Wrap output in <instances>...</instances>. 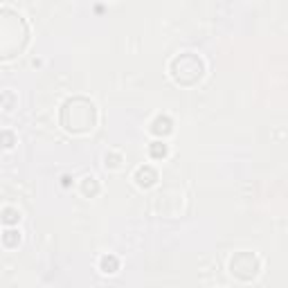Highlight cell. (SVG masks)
Instances as JSON below:
<instances>
[{
  "mask_svg": "<svg viewBox=\"0 0 288 288\" xmlns=\"http://www.w3.org/2000/svg\"><path fill=\"white\" fill-rule=\"evenodd\" d=\"M61 126L68 133L81 135L97 126V106L88 97H70L61 106Z\"/></svg>",
  "mask_w": 288,
  "mask_h": 288,
  "instance_id": "1",
  "label": "cell"
},
{
  "mask_svg": "<svg viewBox=\"0 0 288 288\" xmlns=\"http://www.w3.org/2000/svg\"><path fill=\"white\" fill-rule=\"evenodd\" d=\"M16 34L23 39H30V30L27 23L20 14H16L9 7L0 9V50H2V59H9L14 54L23 52V48L27 43L20 39H16Z\"/></svg>",
  "mask_w": 288,
  "mask_h": 288,
  "instance_id": "2",
  "label": "cell"
},
{
  "mask_svg": "<svg viewBox=\"0 0 288 288\" xmlns=\"http://www.w3.org/2000/svg\"><path fill=\"white\" fill-rule=\"evenodd\" d=\"M169 72L171 79L180 83V86H194L205 74V61L200 59L196 52H182L171 59Z\"/></svg>",
  "mask_w": 288,
  "mask_h": 288,
  "instance_id": "3",
  "label": "cell"
},
{
  "mask_svg": "<svg viewBox=\"0 0 288 288\" xmlns=\"http://www.w3.org/2000/svg\"><path fill=\"white\" fill-rule=\"evenodd\" d=\"M259 270H261V261L257 254L248 252V250H241L230 259V273L241 282H252L259 275Z\"/></svg>",
  "mask_w": 288,
  "mask_h": 288,
  "instance_id": "4",
  "label": "cell"
},
{
  "mask_svg": "<svg viewBox=\"0 0 288 288\" xmlns=\"http://www.w3.org/2000/svg\"><path fill=\"white\" fill-rule=\"evenodd\" d=\"M135 182H137V187H144V189H149V187H153L156 185V180H158V171L153 169L151 165H142V167H137V171H135Z\"/></svg>",
  "mask_w": 288,
  "mask_h": 288,
  "instance_id": "5",
  "label": "cell"
},
{
  "mask_svg": "<svg viewBox=\"0 0 288 288\" xmlns=\"http://www.w3.org/2000/svg\"><path fill=\"white\" fill-rule=\"evenodd\" d=\"M173 122H171L167 115H160V117H156L153 119V124H151V133L153 135H169L171 131H173Z\"/></svg>",
  "mask_w": 288,
  "mask_h": 288,
  "instance_id": "6",
  "label": "cell"
},
{
  "mask_svg": "<svg viewBox=\"0 0 288 288\" xmlns=\"http://www.w3.org/2000/svg\"><path fill=\"white\" fill-rule=\"evenodd\" d=\"M99 268H102V273H106V275L117 273L119 259H117V257H113V254H104V257L99 259Z\"/></svg>",
  "mask_w": 288,
  "mask_h": 288,
  "instance_id": "7",
  "label": "cell"
},
{
  "mask_svg": "<svg viewBox=\"0 0 288 288\" xmlns=\"http://www.w3.org/2000/svg\"><path fill=\"white\" fill-rule=\"evenodd\" d=\"M18 221H20L18 210H14V207H5V210H2V223L5 225H14V223H18Z\"/></svg>",
  "mask_w": 288,
  "mask_h": 288,
  "instance_id": "8",
  "label": "cell"
},
{
  "mask_svg": "<svg viewBox=\"0 0 288 288\" xmlns=\"http://www.w3.org/2000/svg\"><path fill=\"white\" fill-rule=\"evenodd\" d=\"M149 156L156 158V160H162V158L167 156V144H162V142H153L151 147H149Z\"/></svg>",
  "mask_w": 288,
  "mask_h": 288,
  "instance_id": "9",
  "label": "cell"
},
{
  "mask_svg": "<svg viewBox=\"0 0 288 288\" xmlns=\"http://www.w3.org/2000/svg\"><path fill=\"white\" fill-rule=\"evenodd\" d=\"M81 189H83V194H86V196H95L99 191V185H97V180H95V178H83Z\"/></svg>",
  "mask_w": 288,
  "mask_h": 288,
  "instance_id": "10",
  "label": "cell"
},
{
  "mask_svg": "<svg viewBox=\"0 0 288 288\" xmlns=\"http://www.w3.org/2000/svg\"><path fill=\"white\" fill-rule=\"evenodd\" d=\"M18 241H20V232H16V230H7L5 234H2V243H5V248H14Z\"/></svg>",
  "mask_w": 288,
  "mask_h": 288,
  "instance_id": "11",
  "label": "cell"
},
{
  "mask_svg": "<svg viewBox=\"0 0 288 288\" xmlns=\"http://www.w3.org/2000/svg\"><path fill=\"white\" fill-rule=\"evenodd\" d=\"M119 165H122V156H119V153H106V167L117 169Z\"/></svg>",
  "mask_w": 288,
  "mask_h": 288,
  "instance_id": "12",
  "label": "cell"
},
{
  "mask_svg": "<svg viewBox=\"0 0 288 288\" xmlns=\"http://www.w3.org/2000/svg\"><path fill=\"white\" fill-rule=\"evenodd\" d=\"M2 135H5V147L9 149V147H11V133H9V131H5Z\"/></svg>",
  "mask_w": 288,
  "mask_h": 288,
  "instance_id": "13",
  "label": "cell"
}]
</instances>
